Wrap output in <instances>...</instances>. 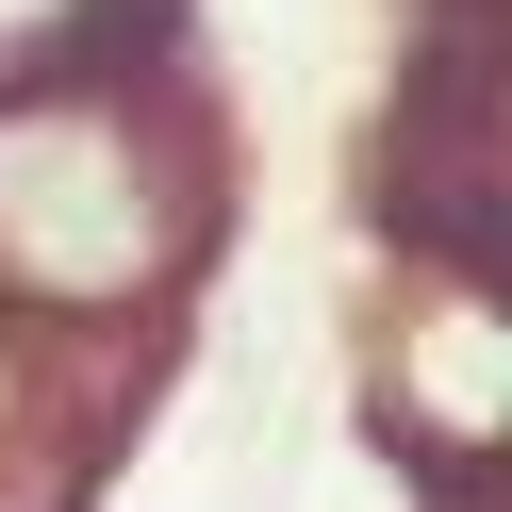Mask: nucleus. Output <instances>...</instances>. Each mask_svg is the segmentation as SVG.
Segmentation results:
<instances>
[{
	"label": "nucleus",
	"instance_id": "1",
	"mask_svg": "<svg viewBox=\"0 0 512 512\" xmlns=\"http://www.w3.org/2000/svg\"><path fill=\"white\" fill-rule=\"evenodd\" d=\"M182 166L133 83H34L0 100V298L17 314H133L182 265Z\"/></svg>",
	"mask_w": 512,
	"mask_h": 512
},
{
	"label": "nucleus",
	"instance_id": "2",
	"mask_svg": "<svg viewBox=\"0 0 512 512\" xmlns=\"http://www.w3.org/2000/svg\"><path fill=\"white\" fill-rule=\"evenodd\" d=\"M463 265H512V100L479 116V232H463Z\"/></svg>",
	"mask_w": 512,
	"mask_h": 512
},
{
	"label": "nucleus",
	"instance_id": "3",
	"mask_svg": "<svg viewBox=\"0 0 512 512\" xmlns=\"http://www.w3.org/2000/svg\"><path fill=\"white\" fill-rule=\"evenodd\" d=\"M0 512H34V397H17V347H0Z\"/></svg>",
	"mask_w": 512,
	"mask_h": 512
}]
</instances>
